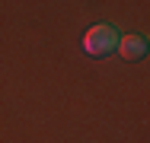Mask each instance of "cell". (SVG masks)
Instances as JSON below:
<instances>
[{
    "mask_svg": "<svg viewBox=\"0 0 150 143\" xmlns=\"http://www.w3.org/2000/svg\"><path fill=\"white\" fill-rule=\"evenodd\" d=\"M118 32H115V26H109V22H99V26H93L86 35H83V51L90 57H105V54H112L115 48H118Z\"/></svg>",
    "mask_w": 150,
    "mask_h": 143,
    "instance_id": "6da1fadb",
    "label": "cell"
},
{
    "mask_svg": "<svg viewBox=\"0 0 150 143\" xmlns=\"http://www.w3.org/2000/svg\"><path fill=\"white\" fill-rule=\"evenodd\" d=\"M125 60H141V57L147 54V38L144 35H125L118 38V48H115Z\"/></svg>",
    "mask_w": 150,
    "mask_h": 143,
    "instance_id": "7a4b0ae2",
    "label": "cell"
}]
</instances>
